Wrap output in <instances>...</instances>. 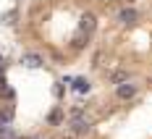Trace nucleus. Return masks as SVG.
I'll return each instance as SVG.
<instances>
[{
    "label": "nucleus",
    "mask_w": 152,
    "mask_h": 139,
    "mask_svg": "<svg viewBox=\"0 0 152 139\" xmlns=\"http://www.w3.org/2000/svg\"><path fill=\"white\" fill-rule=\"evenodd\" d=\"M94 29H97V16H94V13H84V16H81V21H79V31L89 37Z\"/></svg>",
    "instance_id": "1"
},
{
    "label": "nucleus",
    "mask_w": 152,
    "mask_h": 139,
    "mask_svg": "<svg viewBox=\"0 0 152 139\" xmlns=\"http://www.w3.org/2000/svg\"><path fill=\"white\" fill-rule=\"evenodd\" d=\"M118 21L126 24V26H131V24H137V21H139V11H137V8H123L121 13H118Z\"/></svg>",
    "instance_id": "4"
},
{
    "label": "nucleus",
    "mask_w": 152,
    "mask_h": 139,
    "mask_svg": "<svg viewBox=\"0 0 152 139\" xmlns=\"http://www.w3.org/2000/svg\"><path fill=\"white\" fill-rule=\"evenodd\" d=\"M61 118H63L61 110H53V113H50V124H61Z\"/></svg>",
    "instance_id": "8"
},
{
    "label": "nucleus",
    "mask_w": 152,
    "mask_h": 139,
    "mask_svg": "<svg viewBox=\"0 0 152 139\" xmlns=\"http://www.w3.org/2000/svg\"><path fill=\"white\" fill-rule=\"evenodd\" d=\"M63 139H71V137H63Z\"/></svg>",
    "instance_id": "12"
},
{
    "label": "nucleus",
    "mask_w": 152,
    "mask_h": 139,
    "mask_svg": "<svg viewBox=\"0 0 152 139\" xmlns=\"http://www.w3.org/2000/svg\"><path fill=\"white\" fill-rule=\"evenodd\" d=\"M110 81H113V84H123V81H129V71H126V68L113 71V74H110Z\"/></svg>",
    "instance_id": "6"
},
{
    "label": "nucleus",
    "mask_w": 152,
    "mask_h": 139,
    "mask_svg": "<svg viewBox=\"0 0 152 139\" xmlns=\"http://www.w3.org/2000/svg\"><path fill=\"white\" fill-rule=\"evenodd\" d=\"M21 63H24L26 68H39V66H42V58H39L37 53H24V55H21Z\"/></svg>",
    "instance_id": "5"
},
{
    "label": "nucleus",
    "mask_w": 152,
    "mask_h": 139,
    "mask_svg": "<svg viewBox=\"0 0 152 139\" xmlns=\"http://www.w3.org/2000/svg\"><path fill=\"white\" fill-rule=\"evenodd\" d=\"M84 37H87V34H81V31L76 34V40H74V47H76V50H79V47H84Z\"/></svg>",
    "instance_id": "9"
},
{
    "label": "nucleus",
    "mask_w": 152,
    "mask_h": 139,
    "mask_svg": "<svg viewBox=\"0 0 152 139\" xmlns=\"http://www.w3.org/2000/svg\"><path fill=\"white\" fill-rule=\"evenodd\" d=\"M71 129H74V134H87L92 129V124L87 121V118H81V113L79 110H74V121H71Z\"/></svg>",
    "instance_id": "2"
},
{
    "label": "nucleus",
    "mask_w": 152,
    "mask_h": 139,
    "mask_svg": "<svg viewBox=\"0 0 152 139\" xmlns=\"http://www.w3.org/2000/svg\"><path fill=\"white\" fill-rule=\"evenodd\" d=\"M115 94H118V100H131V97L137 94V84H131V81H123V84H118Z\"/></svg>",
    "instance_id": "3"
},
{
    "label": "nucleus",
    "mask_w": 152,
    "mask_h": 139,
    "mask_svg": "<svg viewBox=\"0 0 152 139\" xmlns=\"http://www.w3.org/2000/svg\"><path fill=\"white\" fill-rule=\"evenodd\" d=\"M150 81H152V76H150Z\"/></svg>",
    "instance_id": "13"
},
{
    "label": "nucleus",
    "mask_w": 152,
    "mask_h": 139,
    "mask_svg": "<svg viewBox=\"0 0 152 139\" xmlns=\"http://www.w3.org/2000/svg\"><path fill=\"white\" fill-rule=\"evenodd\" d=\"M31 139H42V137H31Z\"/></svg>",
    "instance_id": "11"
},
{
    "label": "nucleus",
    "mask_w": 152,
    "mask_h": 139,
    "mask_svg": "<svg viewBox=\"0 0 152 139\" xmlns=\"http://www.w3.org/2000/svg\"><path fill=\"white\" fill-rule=\"evenodd\" d=\"M74 87L79 89V92H89V81H87V79H76Z\"/></svg>",
    "instance_id": "7"
},
{
    "label": "nucleus",
    "mask_w": 152,
    "mask_h": 139,
    "mask_svg": "<svg viewBox=\"0 0 152 139\" xmlns=\"http://www.w3.org/2000/svg\"><path fill=\"white\" fill-rule=\"evenodd\" d=\"M0 137H3V139H13V131H11V129H3Z\"/></svg>",
    "instance_id": "10"
}]
</instances>
